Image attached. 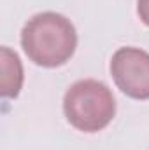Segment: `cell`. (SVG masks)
Returning a JSON list of instances; mask_svg holds the SVG:
<instances>
[{"label": "cell", "mask_w": 149, "mask_h": 150, "mask_svg": "<svg viewBox=\"0 0 149 150\" xmlns=\"http://www.w3.org/2000/svg\"><path fill=\"white\" fill-rule=\"evenodd\" d=\"M21 47L35 65L56 68L74 56L77 33L70 19L47 11L27 21L21 32Z\"/></svg>", "instance_id": "cell-1"}, {"label": "cell", "mask_w": 149, "mask_h": 150, "mask_svg": "<svg viewBox=\"0 0 149 150\" xmlns=\"http://www.w3.org/2000/svg\"><path fill=\"white\" fill-rule=\"evenodd\" d=\"M63 112L75 129L97 133L104 129L116 113V101L111 89L95 79L77 80L63 98Z\"/></svg>", "instance_id": "cell-2"}, {"label": "cell", "mask_w": 149, "mask_h": 150, "mask_svg": "<svg viewBox=\"0 0 149 150\" xmlns=\"http://www.w3.org/2000/svg\"><path fill=\"white\" fill-rule=\"evenodd\" d=\"M116 86L133 100H149V52L139 47H119L111 59Z\"/></svg>", "instance_id": "cell-3"}, {"label": "cell", "mask_w": 149, "mask_h": 150, "mask_svg": "<svg viewBox=\"0 0 149 150\" xmlns=\"http://www.w3.org/2000/svg\"><path fill=\"white\" fill-rule=\"evenodd\" d=\"M0 59H2V96L16 98L23 86L21 59L9 47L0 49Z\"/></svg>", "instance_id": "cell-4"}, {"label": "cell", "mask_w": 149, "mask_h": 150, "mask_svg": "<svg viewBox=\"0 0 149 150\" xmlns=\"http://www.w3.org/2000/svg\"><path fill=\"white\" fill-rule=\"evenodd\" d=\"M137 12L142 19V23L149 26V0H139L137 2Z\"/></svg>", "instance_id": "cell-5"}]
</instances>
